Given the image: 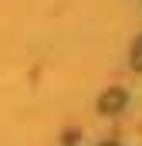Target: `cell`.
<instances>
[{
    "instance_id": "obj_1",
    "label": "cell",
    "mask_w": 142,
    "mask_h": 146,
    "mask_svg": "<svg viewBox=\"0 0 142 146\" xmlns=\"http://www.w3.org/2000/svg\"><path fill=\"white\" fill-rule=\"evenodd\" d=\"M122 102H125V95H122V92H108V95H102V109H105V112L118 109Z\"/></svg>"
},
{
    "instance_id": "obj_2",
    "label": "cell",
    "mask_w": 142,
    "mask_h": 146,
    "mask_svg": "<svg viewBox=\"0 0 142 146\" xmlns=\"http://www.w3.org/2000/svg\"><path fill=\"white\" fill-rule=\"evenodd\" d=\"M132 65H135V68L142 72V37L135 41V48H132Z\"/></svg>"
},
{
    "instance_id": "obj_3",
    "label": "cell",
    "mask_w": 142,
    "mask_h": 146,
    "mask_svg": "<svg viewBox=\"0 0 142 146\" xmlns=\"http://www.w3.org/2000/svg\"><path fill=\"white\" fill-rule=\"evenodd\" d=\"M108 146H115V143H108Z\"/></svg>"
}]
</instances>
